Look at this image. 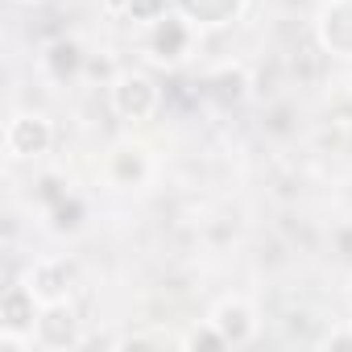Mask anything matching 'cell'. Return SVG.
Here are the masks:
<instances>
[{
    "instance_id": "obj_1",
    "label": "cell",
    "mask_w": 352,
    "mask_h": 352,
    "mask_svg": "<svg viewBox=\"0 0 352 352\" xmlns=\"http://www.w3.org/2000/svg\"><path fill=\"white\" fill-rule=\"evenodd\" d=\"M157 83L145 75V71H124L112 79V108L120 120H149L157 112Z\"/></svg>"
},
{
    "instance_id": "obj_2",
    "label": "cell",
    "mask_w": 352,
    "mask_h": 352,
    "mask_svg": "<svg viewBox=\"0 0 352 352\" xmlns=\"http://www.w3.org/2000/svg\"><path fill=\"white\" fill-rule=\"evenodd\" d=\"M50 141H54V129L38 112H17L5 129V145L13 157H42L50 149Z\"/></svg>"
},
{
    "instance_id": "obj_3",
    "label": "cell",
    "mask_w": 352,
    "mask_h": 352,
    "mask_svg": "<svg viewBox=\"0 0 352 352\" xmlns=\"http://www.w3.org/2000/svg\"><path fill=\"white\" fill-rule=\"evenodd\" d=\"M34 340L42 348H75V344H83L71 302H46L38 311V319H34Z\"/></svg>"
},
{
    "instance_id": "obj_4",
    "label": "cell",
    "mask_w": 352,
    "mask_h": 352,
    "mask_svg": "<svg viewBox=\"0 0 352 352\" xmlns=\"http://www.w3.org/2000/svg\"><path fill=\"white\" fill-rule=\"evenodd\" d=\"M195 42V25L183 17V13H166L162 21H153V34H149V46H153V58L162 63H179Z\"/></svg>"
},
{
    "instance_id": "obj_5",
    "label": "cell",
    "mask_w": 352,
    "mask_h": 352,
    "mask_svg": "<svg viewBox=\"0 0 352 352\" xmlns=\"http://www.w3.org/2000/svg\"><path fill=\"white\" fill-rule=\"evenodd\" d=\"M212 323H216V331L224 336V344H232V348H241V344H249V340L257 336V311H253L245 298H224V302H216Z\"/></svg>"
},
{
    "instance_id": "obj_6",
    "label": "cell",
    "mask_w": 352,
    "mask_h": 352,
    "mask_svg": "<svg viewBox=\"0 0 352 352\" xmlns=\"http://www.w3.org/2000/svg\"><path fill=\"white\" fill-rule=\"evenodd\" d=\"M319 42H323V50L352 58V0H331V5H323Z\"/></svg>"
},
{
    "instance_id": "obj_7",
    "label": "cell",
    "mask_w": 352,
    "mask_h": 352,
    "mask_svg": "<svg viewBox=\"0 0 352 352\" xmlns=\"http://www.w3.org/2000/svg\"><path fill=\"white\" fill-rule=\"evenodd\" d=\"M25 286H30V294L42 307L46 302H67V294H71V265L67 261H38L25 274Z\"/></svg>"
},
{
    "instance_id": "obj_8",
    "label": "cell",
    "mask_w": 352,
    "mask_h": 352,
    "mask_svg": "<svg viewBox=\"0 0 352 352\" xmlns=\"http://www.w3.org/2000/svg\"><path fill=\"white\" fill-rule=\"evenodd\" d=\"M149 170L153 166H149L145 149H137V145H116L112 157H108V179L116 187H141L149 179Z\"/></svg>"
},
{
    "instance_id": "obj_9",
    "label": "cell",
    "mask_w": 352,
    "mask_h": 352,
    "mask_svg": "<svg viewBox=\"0 0 352 352\" xmlns=\"http://www.w3.org/2000/svg\"><path fill=\"white\" fill-rule=\"evenodd\" d=\"M174 5L191 25H224L241 13L245 0H174Z\"/></svg>"
},
{
    "instance_id": "obj_10",
    "label": "cell",
    "mask_w": 352,
    "mask_h": 352,
    "mask_svg": "<svg viewBox=\"0 0 352 352\" xmlns=\"http://www.w3.org/2000/svg\"><path fill=\"white\" fill-rule=\"evenodd\" d=\"M199 344H208V348H228V344H224V336L216 331V323H212V319H208L204 327H195L191 336H183V348H199Z\"/></svg>"
},
{
    "instance_id": "obj_11",
    "label": "cell",
    "mask_w": 352,
    "mask_h": 352,
    "mask_svg": "<svg viewBox=\"0 0 352 352\" xmlns=\"http://www.w3.org/2000/svg\"><path fill=\"white\" fill-rule=\"evenodd\" d=\"M129 17H133V21H145V25H153V21H162V17H166V0H133Z\"/></svg>"
},
{
    "instance_id": "obj_12",
    "label": "cell",
    "mask_w": 352,
    "mask_h": 352,
    "mask_svg": "<svg viewBox=\"0 0 352 352\" xmlns=\"http://www.w3.org/2000/svg\"><path fill=\"white\" fill-rule=\"evenodd\" d=\"M100 9H104L108 17H129V9H133V0H100Z\"/></svg>"
},
{
    "instance_id": "obj_13",
    "label": "cell",
    "mask_w": 352,
    "mask_h": 352,
    "mask_svg": "<svg viewBox=\"0 0 352 352\" xmlns=\"http://www.w3.org/2000/svg\"><path fill=\"white\" fill-rule=\"evenodd\" d=\"M348 294H352V290H348Z\"/></svg>"
}]
</instances>
